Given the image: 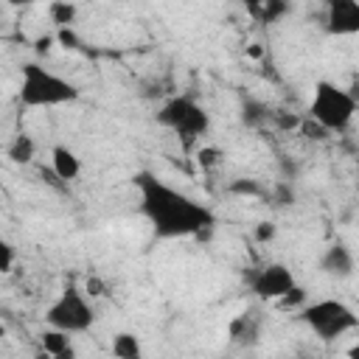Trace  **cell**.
<instances>
[{
    "instance_id": "8fae6325",
    "label": "cell",
    "mask_w": 359,
    "mask_h": 359,
    "mask_svg": "<svg viewBox=\"0 0 359 359\" xmlns=\"http://www.w3.org/2000/svg\"><path fill=\"white\" fill-rule=\"evenodd\" d=\"M42 348L45 353L50 356H59V359H70L76 351H73V342H70V331H62V328H48L42 331Z\"/></svg>"
},
{
    "instance_id": "ffe728a7",
    "label": "cell",
    "mask_w": 359,
    "mask_h": 359,
    "mask_svg": "<svg viewBox=\"0 0 359 359\" xmlns=\"http://www.w3.org/2000/svg\"><path fill=\"white\" fill-rule=\"evenodd\" d=\"M11 264H14V247L6 241L0 244V272H11Z\"/></svg>"
},
{
    "instance_id": "d6986e66",
    "label": "cell",
    "mask_w": 359,
    "mask_h": 359,
    "mask_svg": "<svg viewBox=\"0 0 359 359\" xmlns=\"http://www.w3.org/2000/svg\"><path fill=\"white\" fill-rule=\"evenodd\" d=\"M303 300H306V292H303V289L294 283V286H292V289H289V292L280 297V306H300ZM303 306H306V303H303Z\"/></svg>"
},
{
    "instance_id": "d4e9b609",
    "label": "cell",
    "mask_w": 359,
    "mask_h": 359,
    "mask_svg": "<svg viewBox=\"0 0 359 359\" xmlns=\"http://www.w3.org/2000/svg\"><path fill=\"white\" fill-rule=\"evenodd\" d=\"M8 6H34V3H45V0H3Z\"/></svg>"
},
{
    "instance_id": "ac0fdd59",
    "label": "cell",
    "mask_w": 359,
    "mask_h": 359,
    "mask_svg": "<svg viewBox=\"0 0 359 359\" xmlns=\"http://www.w3.org/2000/svg\"><path fill=\"white\" fill-rule=\"evenodd\" d=\"M241 118H244V123H250V126H255V123H261L264 118H269V109H266L264 104H255V101H247V104H244V112H241Z\"/></svg>"
},
{
    "instance_id": "484cf974",
    "label": "cell",
    "mask_w": 359,
    "mask_h": 359,
    "mask_svg": "<svg viewBox=\"0 0 359 359\" xmlns=\"http://www.w3.org/2000/svg\"><path fill=\"white\" fill-rule=\"evenodd\" d=\"M348 356H353V359H359V342H356V345H351V348H348Z\"/></svg>"
},
{
    "instance_id": "5b68a950",
    "label": "cell",
    "mask_w": 359,
    "mask_h": 359,
    "mask_svg": "<svg viewBox=\"0 0 359 359\" xmlns=\"http://www.w3.org/2000/svg\"><path fill=\"white\" fill-rule=\"evenodd\" d=\"M157 123L168 132H174L182 140H199L202 135H208L210 129V115L208 109L194 101L191 95H174L168 101H163V107L157 109Z\"/></svg>"
},
{
    "instance_id": "603a6c76",
    "label": "cell",
    "mask_w": 359,
    "mask_h": 359,
    "mask_svg": "<svg viewBox=\"0 0 359 359\" xmlns=\"http://www.w3.org/2000/svg\"><path fill=\"white\" fill-rule=\"evenodd\" d=\"M87 294H90V297L104 294V283H101L98 278H90V280H87Z\"/></svg>"
},
{
    "instance_id": "7402d4cb",
    "label": "cell",
    "mask_w": 359,
    "mask_h": 359,
    "mask_svg": "<svg viewBox=\"0 0 359 359\" xmlns=\"http://www.w3.org/2000/svg\"><path fill=\"white\" fill-rule=\"evenodd\" d=\"M255 238H258V241H272V238H275V224H272V222H261V224L255 227Z\"/></svg>"
},
{
    "instance_id": "277c9868",
    "label": "cell",
    "mask_w": 359,
    "mask_h": 359,
    "mask_svg": "<svg viewBox=\"0 0 359 359\" xmlns=\"http://www.w3.org/2000/svg\"><path fill=\"white\" fill-rule=\"evenodd\" d=\"M300 320L309 325V331L314 337H320L323 342H331V339H339L345 334H351L356 325H359V314L342 303V300H334V297H325V300H314V303H306L300 309Z\"/></svg>"
},
{
    "instance_id": "4fadbf2b",
    "label": "cell",
    "mask_w": 359,
    "mask_h": 359,
    "mask_svg": "<svg viewBox=\"0 0 359 359\" xmlns=\"http://www.w3.org/2000/svg\"><path fill=\"white\" fill-rule=\"evenodd\" d=\"M112 356H118V359H140L143 356V345L132 331H121L112 339Z\"/></svg>"
},
{
    "instance_id": "9c48e42d",
    "label": "cell",
    "mask_w": 359,
    "mask_h": 359,
    "mask_svg": "<svg viewBox=\"0 0 359 359\" xmlns=\"http://www.w3.org/2000/svg\"><path fill=\"white\" fill-rule=\"evenodd\" d=\"M353 266H356V261L345 241H331L320 255V272L328 278H351Z\"/></svg>"
},
{
    "instance_id": "7c38bea8",
    "label": "cell",
    "mask_w": 359,
    "mask_h": 359,
    "mask_svg": "<svg viewBox=\"0 0 359 359\" xmlns=\"http://www.w3.org/2000/svg\"><path fill=\"white\" fill-rule=\"evenodd\" d=\"M6 157H8L11 163H17V165H28V163H34V157H36V143H34V137L25 135V132H20V135L8 143Z\"/></svg>"
},
{
    "instance_id": "30bf717a",
    "label": "cell",
    "mask_w": 359,
    "mask_h": 359,
    "mask_svg": "<svg viewBox=\"0 0 359 359\" xmlns=\"http://www.w3.org/2000/svg\"><path fill=\"white\" fill-rule=\"evenodd\" d=\"M50 171L56 174V180L73 182V180L81 174V160L76 157L73 149H67V146L59 143V146L50 149Z\"/></svg>"
},
{
    "instance_id": "8992f818",
    "label": "cell",
    "mask_w": 359,
    "mask_h": 359,
    "mask_svg": "<svg viewBox=\"0 0 359 359\" xmlns=\"http://www.w3.org/2000/svg\"><path fill=\"white\" fill-rule=\"evenodd\" d=\"M45 323L53 328L70 331V334H84L95 323V309L79 286H65L62 294L48 306Z\"/></svg>"
},
{
    "instance_id": "cb8c5ba5",
    "label": "cell",
    "mask_w": 359,
    "mask_h": 359,
    "mask_svg": "<svg viewBox=\"0 0 359 359\" xmlns=\"http://www.w3.org/2000/svg\"><path fill=\"white\" fill-rule=\"evenodd\" d=\"M53 39H56V36H39V39H36V50H39V53H48Z\"/></svg>"
},
{
    "instance_id": "52a82bcc",
    "label": "cell",
    "mask_w": 359,
    "mask_h": 359,
    "mask_svg": "<svg viewBox=\"0 0 359 359\" xmlns=\"http://www.w3.org/2000/svg\"><path fill=\"white\" fill-rule=\"evenodd\" d=\"M292 286H294V275L280 261H272L250 275V289L258 300H280Z\"/></svg>"
},
{
    "instance_id": "3957f363",
    "label": "cell",
    "mask_w": 359,
    "mask_h": 359,
    "mask_svg": "<svg viewBox=\"0 0 359 359\" xmlns=\"http://www.w3.org/2000/svg\"><path fill=\"white\" fill-rule=\"evenodd\" d=\"M356 115V95L345 87L323 79L314 84L311 101H309V118L317 121L325 132H345Z\"/></svg>"
},
{
    "instance_id": "6da1fadb",
    "label": "cell",
    "mask_w": 359,
    "mask_h": 359,
    "mask_svg": "<svg viewBox=\"0 0 359 359\" xmlns=\"http://www.w3.org/2000/svg\"><path fill=\"white\" fill-rule=\"evenodd\" d=\"M135 185L140 196V213L160 238L202 236L216 224V216L208 205L196 202L194 196L168 185L151 171H140L135 177Z\"/></svg>"
},
{
    "instance_id": "7a4b0ae2",
    "label": "cell",
    "mask_w": 359,
    "mask_h": 359,
    "mask_svg": "<svg viewBox=\"0 0 359 359\" xmlns=\"http://www.w3.org/2000/svg\"><path fill=\"white\" fill-rule=\"evenodd\" d=\"M79 87L59 73L42 67L39 62H25L20 73V104L31 109H48V107H62L73 104L79 98Z\"/></svg>"
},
{
    "instance_id": "5bb4252c",
    "label": "cell",
    "mask_w": 359,
    "mask_h": 359,
    "mask_svg": "<svg viewBox=\"0 0 359 359\" xmlns=\"http://www.w3.org/2000/svg\"><path fill=\"white\" fill-rule=\"evenodd\" d=\"M76 3L73 0H50L48 3V17L56 28H73L76 22Z\"/></svg>"
},
{
    "instance_id": "44dd1931",
    "label": "cell",
    "mask_w": 359,
    "mask_h": 359,
    "mask_svg": "<svg viewBox=\"0 0 359 359\" xmlns=\"http://www.w3.org/2000/svg\"><path fill=\"white\" fill-rule=\"evenodd\" d=\"M56 42L65 48H79V36L73 34V28H59L56 31Z\"/></svg>"
},
{
    "instance_id": "9a60e30c",
    "label": "cell",
    "mask_w": 359,
    "mask_h": 359,
    "mask_svg": "<svg viewBox=\"0 0 359 359\" xmlns=\"http://www.w3.org/2000/svg\"><path fill=\"white\" fill-rule=\"evenodd\" d=\"M286 14H289V0H261V8H258L261 22H278Z\"/></svg>"
},
{
    "instance_id": "ba28073f",
    "label": "cell",
    "mask_w": 359,
    "mask_h": 359,
    "mask_svg": "<svg viewBox=\"0 0 359 359\" xmlns=\"http://www.w3.org/2000/svg\"><path fill=\"white\" fill-rule=\"evenodd\" d=\"M325 3V31L331 36L359 34V0H323Z\"/></svg>"
},
{
    "instance_id": "e0dca14e",
    "label": "cell",
    "mask_w": 359,
    "mask_h": 359,
    "mask_svg": "<svg viewBox=\"0 0 359 359\" xmlns=\"http://www.w3.org/2000/svg\"><path fill=\"white\" fill-rule=\"evenodd\" d=\"M230 194H236V196H264L266 188L258 180H236L230 185Z\"/></svg>"
},
{
    "instance_id": "2e32d148",
    "label": "cell",
    "mask_w": 359,
    "mask_h": 359,
    "mask_svg": "<svg viewBox=\"0 0 359 359\" xmlns=\"http://www.w3.org/2000/svg\"><path fill=\"white\" fill-rule=\"evenodd\" d=\"M230 334H233L236 342H255V334H258V331H255V325L250 323V314L244 311V314L230 325Z\"/></svg>"
}]
</instances>
